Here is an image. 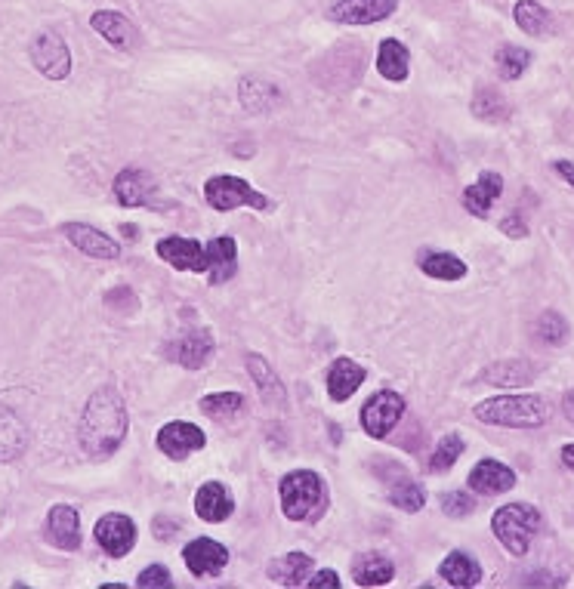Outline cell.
I'll list each match as a JSON object with an SVG mask.
<instances>
[{
	"instance_id": "obj_20",
	"label": "cell",
	"mask_w": 574,
	"mask_h": 589,
	"mask_svg": "<svg viewBox=\"0 0 574 589\" xmlns=\"http://www.w3.org/2000/svg\"><path fill=\"white\" fill-rule=\"evenodd\" d=\"M47 534L62 549H78L81 546V519L75 506H53L47 515Z\"/></svg>"
},
{
	"instance_id": "obj_24",
	"label": "cell",
	"mask_w": 574,
	"mask_h": 589,
	"mask_svg": "<svg viewBox=\"0 0 574 589\" xmlns=\"http://www.w3.org/2000/svg\"><path fill=\"white\" fill-rule=\"evenodd\" d=\"M269 577L284 586H303L312 577V559L306 552H287V556L269 562Z\"/></svg>"
},
{
	"instance_id": "obj_12",
	"label": "cell",
	"mask_w": 574,
	"mask_h": 589,
	"mask_svg": "<svg viewBox=\"0 0 574 589\" xmlns=\"http://www.w3.org/2000/svg\"><path fill=\"white\" fill-rule=\"evenodd\" d=\"M90 25L96 28V34H102V38L109 41L112 47H118V50L133 53V50H139V44H142L136 25H133L127 16L115 13V10H99V13H93Z\"/></svg>"
},
{
	"instance_id": "obj_11",
	"label": "cell",
	"mask_w": 574,
	"mask_h": 589,
	"mask_svg": "<svg viewBox=\"0 0 574 589\" xmlns=\"http://www.w3.org/2000/svg\"><path fill=\"white\" fill-rule=\"evenodd\" d=\"M204 445H207V438H204V432L195 423L176 420V423H167L158 432V448L167 457H173V460H186L189 454H198Z\"/></svg>"
},
{
	"instance_id": "obj_26",
	"label": "cell",
	"mask_w": 574,
	"mask_h": 589,
	"mask_svg": "<svg viewBox=\"0 0 574 589\" xmlns=\"http://www.w3.org/2000/svg\"><path fill=\"white\" fill-rule=\"evenodd\" d=\"M473 115L488 124H504V121H510L513 108L497 87H482V90H476V99H473Z\"/></svg>"
},
{
	"instance_id": "obj_28",
	"label": "cell",
	"mask_w": 574,
	"mask_h": 589,
	"mask_svg": "<svg viewBox=\"0 0 574 589\" xmlns=\"http://www.w3.org/2000/svg\"><path fill=\"white\" fill-rule=\"evenodd\" d=\"M534 374H537V371H534L531 361L513 358V361H497V364H491L482 377H485L488 383H494V386H522V383L534 380Z\"/></svg>"
},
{
	"instance_id": "obj_29",
	"label": "cell",
	"mask_w": 574,
	"mask_h": 589,
	"mask_svg": "<svg viewBox=\"0 0 574 589\" xmlns=\"http://www.w3.org/2000/svg\"><path fill=\"white\" fill-rule=\"evenodd\" d=\"M355 583L358 586H383L392 580V574H396V568H392V562L386 556H380V552H365L362 559H355Z\"/></svg>"
},
{
	"instance_id": "obj_2",
	"label": "cell",
	"mask_w": 574,
	"mask_h": 589,
	"mask_svg": "<svg viewBox=\"0 0 574 589\" xmlns=\"http://www.w3.org/2000/svg\"><path fill=\"white\" fill-rule=\"evenodd\" d=\"M476 417L491 426L534 429L547 423L550 404L541 395H497V398L476 404Z\"/></svg>"
},
{
	"instance_id": "obj_5",
	"label": "cell",
	"mask_w": 574,
	"mask_h": 589,
	"mask_svg": "<svg viewBox=\"0 0 574 589\" xmlns=\"http://www.w3.org/2000/svg\"><path fill=\"white\" fill-rule=\"evenodd\" d=\"M204 198L213 210H235V207H254V210H269L272 201L257 192V189H250L244 179L238 176H213L204 182Z\"/></svg>"
},
{
	"instance_id": "obj_18",
	"label": "cell",
	"mask_w": 574,
	"mask_h": 589,
	"mask_svg": "<svg viewBox=\"0 0 574 589\" xmlns=\"http://www.w3.org/2000/svg\"><path fill=\"white\" fill-rule=\"evenodd\" d=\"M500 192H504V179H500V173H482L473 186L463 189V207L470 210L476 219H485L494 207V201L500 198Z\"/></svg>"
},
{
	"instance_id": "obj_16",
	"label": "cell",
	"mask_w": 574,
	"mask_h": 589,
	"mask_svg": "<svg viewBox=\"0 0 574 589\" xmlns=\"http://www.w3.org/2000/svg\"><path fill=\"white\" fill-rule=\"evenodd\" d=\"M155 195V179L146 170L127 167L115 176V198L124 207H149Z\"/></svg>"
},
{
	"instance_id": "obj_4",
	"label": "cell",
	"mask_w": 574,
	"mask_h": 589,
	"mask_svg": "<svg viewBox=\"0 0 574 589\" xmlns=\"http://www.w3.org/2000/svg\"><path fill=\"white\" fill-rule=\"evenodd\" d=\"M544 519L541 512H537L531 503H510V506H500L491 519L494 537L504 543V549L510 556H525L531 549L534 534L541 531Z\"/></svg>"
},
{
	"instance_id": "obj_30",
	"label": "cell",
	"mask_w": 574,
	"mask_h": 589,
	"mask_svg": "<svg viewBox=\"0 0 574 589\" xmlns=\"http://www.w3.org/2000/svg\"><path fill=\"white\" fill-rule=\"evenodd\" d=\"M513 16H516V25H519L525 34H531V38H544V34L550 31V25H553L547 7H541L537 0H519L516 10H513Z\"/></svg>"
},
{
	"instance_id": "obj_39",
	"label": "cell",
	"mask_w": 574,
	"mask_h": 589,
	"mask_svg": "<svg viewBox=\"0 0 574 589\" xmlns=\"http://www.w3.org/2000/svg\"><path fill=\"white\" fill-rule=\"evenodd\" d=\"M170 583H173V577L164 565H149L136 580V586H170Z\"/></svg>"
},
{
	"instance_id": "obj_21",
	"label": "cell",
	"mask_w": 574,
	"mask_h": 589,
	"mask_svg": "<svg viewBox=\"0 0 574 589\" xmlns=\"http://www.w3.org/2000/svg\"><path fill=\"white\" fill-rule=\"evenodd\" d=\"M65 235L71 238V244H75L81 253L96 256V260H115V256H118V244L109 235L99 232V229H90L84 223H68Z\"/></svg>"
},
{
	"instance_id": "obj_10",
	"label": "cell",
	"mask_w": 574,
	"mask_h": 589,
	"mask_svg": "<svg viewBox=\"0 0 574 589\" xmlns=\"http://www.w3.org/2000/svg\"><path fill=\"white\" fill-rule=\"evenodd\" d=\"M158 256L179 272H207L210 269L207 247L195 238H179V235L161 238L158 241Z\"/></svg>"
},
{
	"instance_id": "obj_17",
	"label": "cell",
	"mask_w": 574,
	"mask_h": 589,
	"mask_svg": "<svg viewBox=\"0 0 574 589\" xmlns=\"http://www.w3.org/2000/svg\"><path fill=\"white\" fill-rule=\"evenodd\" d=\"M235 509V500L229 494V488L223 482H204L195 494V512H198V519L204 522H226L229 515Z\"/></svg>"
},
{
	"instance_id": "obj_27",
	"label": "cell",
	"mask_w": 574,
	"mask_h": 589,
	"mask_svg": "<svg viewBox=\"0 0 574 589\" xmlns=\"http://www.w3.org/2000/svg\"><path fill=\"white\" fill-rule=\"evenodd\" d=\"M442 577L451 583V586H476L482 580V568L479 562L470 556V552H451V556L442 562Z\"/></svg>"
},
{
	"instance_id": "obj_9",
	"label": "cell",
	"mask_w": 574,
	"mask_h": 589,
	"mask_svg": "<svg viewBox=\"0 0 574 589\" xmlns=\"http://www.w3.org/2000/svg\"><path fill=\"white\" fill-rule=\"evenodd\" d=\"M93 537H96V543L105 552H109V556L121 559V556H127V552L133 549V543H136V525H133L130 515L112 512V515H102V519L96 522Z\"/></svg>"
},
{
	"instance_id": "obj_42",
	"label": "cell",
	"mask_w": 574,
	"mask_h": 589,
	"mask_svg": "<svg viewBox=\"0 0 574 589\" xmlns=\"http://www.w3.org/2000/svg\"><path fill=\"white\" fill-rule=\"evenodd\" d=\"M553 170H556V173L568 182V186L574 189V161H556V164H553Z\"/></svg>"
},
{
	"instance_id": "obj_8",
	"label": "cell",
	"mask_w": 574,
	"mask_h": 589,
	"mask_svg": "<svg viewBox=\"0 0 574 589\" xmlns=\"http://www.w3.org/2000/svg\"><path fill=\"white\" fill-rule=\"evenodd\" d=\"M399 10V0H340L328 10V19L337 25H374Z\"/></svg>"
},
{
	"instance_id": "obj_38",
	"label": "cell",
	"mask_w": 574,
	"mask_h": 589,
	"mask_svg": "<svg viewBox=\"0 0 574 589\" xmlns=\"http://www.w3.org/2000/svg\"><path fill=\"white\" fill-rule=\"evenodd\" d=\"M442 509L448 515H454V519H463V515H470L476 509V500L470 494H463V491H448L445 500H442Z\"/></svg>"
},
{
	"instance_id": "obj_44",
	"label": "cell",
	"mask_w": 574,
	"mask_h": 589,
	"mask_svg": "<svg viewBox=\"0 0 574 589\" xmlns=\"http://www.w3.org/2000/svg\"><path fill=\"white\" fill-rule=\"evenodd\" d=\"M562 463L574 472V445H565V448H562Z\"/></svg>"
},
{
	"instance_id": "obj_34",
	"label": "cell",
	"mask_w": 574,
	"mask_h": 589,
	"mask_svg": "<svg viewBox=\"0 0 574 589\" xmlns=\"http://www.w3.org/2000/svg\"><path fill=\"white\" fill-rule=\"evenodd\" d=\"M244 408V395L241 392H213L201 398V411L207 417H235Z\"/></svg>"
},
{
	"instance_id": "obj_40",
	"label": "cell",
	"mask_w": 574,
	"mask_h": 589,
	"mask_svg": "<svg viewBox=\"0 0 574 589\" xmlns=\"http://www.w3.org/2000/svg\"><path fill=\"white\" fill-rule=\"evenodd\" d=\"M500 232H507L513 238H525L528 235V226H522V216L519 213H510V216L500 219Z\"/></svg>"
},
{
	"instance_id": "obj_22",
	"label": "cell",
	"mask_w": 574,
	"mask_h": 589,
	"mask_svg": "<svg viewBox=\"0 0 574 589\" xmlns=\"http://www.w3.org/2000/svg\"><path fill=\"white\" fill-rule=\"evenodd\" d=\"M365 367L355 364L352 358H337L328 371V395L334 401H346L349 395H355V389L365 383Z\"/></svg>"
},
{
	"instance_id": "obj_43",
	"label": "cell",
	"mask_w": 574,
	"mask_h": 589,
	"mask_svg": "<svg viewBox=\"0 0 574 589\" xmlns=\"http://www.w3.org/2000/svg\"><path fill=\"white\" fill-rule=\"evenodd\" d=\"M562 411H565V417H568V420L574 423V389H571V392H568V395L562 398Z\"/></svg>"
},
{
	"instance_id": "obj_15",
	"label": "cell",
	"mask_w": 574,
	"mask_h": 589,
	"mask_svg": "<svg viewBox=\"0 0 574 589\" xmlns=\"http://www.w3.org/2000/svg\"><path fill=\"white\" fill-rule=\"evenodd\" d=\"M466 485L476 494H504L516 485V472L500 460H479L470 478H466Z\"/></svg>"
},
{
	"instance_id": "obj_7",
	"label": "cell",
	"mask_w": 574,
	"mask_h": 589,
	"mask_svg": "<svg viewBox=\"0 0 574 589\" xmlns=\"http://www.w3.org/2000/svg\"><path fill=\"white\" fill-rule=\"evenodd\" d=\"M31 62H34V68H38L44 78L62 81V78H68V71H71L68 44L59 38L56 31H41L38 38L31 41Z\"/></svg>"
},
{
	"instance_id": "obj_19",
	"label": "cell",
	"mask_w": 574,
	"mask_h": 589,
	"mask_svg": "<svg viewBox=\"0 0 574 589\" xmlns=\"http://www.w3.org/2000/svg\"><path fill=\"white\" fill-rule=\"evenodd\" d=\"M207 247V263H210V284H226L229 278H235L238 272V244L235 238L223 235V238H213Z\"/></svg>"
},
{
	"instance_id": "obj_25",
	"label": "cell",
	"mask_w": 574,
	"mask_h": 589,
	"mask_svg": "<svg viewBox=\"0 0 574 589\" xmlns=\"http://www.w3.org/2000/svg\"><path fill=\"white\" fill-rule=\"evenodd\" d=\"M420 272H426L429 278H439V281H460L466 275V263L454 253L445 250H423L420 260H417Z\"/></svg>"
},
{
	"instance_id": "obj_36",
	"label": "cell",
	"mask_w": 574,
	"mask_h": 589,
	"mask_svg": "<svg viewBox=\"0 0 574 589\" xmlns=\"http://www.w3.org/2000/svg\"><path fill=\"white\" fill-rule=\"evenodd\" d=\"M534 337L541 340L544 346H559V343H565V340H568V324H565V318H562V315H556V312H544V315H541V321L534 324Z\"/></svg>"
},
{
	"instance_id": "obj_32",
	"label": "cell",
	"mask_w": 574,
	"mask_h": 589,
	"mask_svg": "<svg viewBox=\"0 0 574 589\" xmlns=\"http://www.w3.org/2000/svg\"><path fill=\"white\" fill-rule=\"evenodd\" d=\"M389 500L396 503L402 512H420L423 503H426V491L420 482H414V478H399V482H392L389 488Z\"/></svg>"
},
{
	"instance_id": "obj_1",
	"label": "cell",
	"mask_w": 574,
	"mask_h": 589,
	"mask_svg": "<svg viewBox=\"0 0 574 589\" xmlns=\"http://www.w3.org/2000/svg\"><path fill=\"white\" fill-rule=\"evenodd\" d=\"M81 445L93 457H109L121 448L127 435V411L115 389H99L90 395L84 417H81Z\"/></svg>"
},
{
	"instance_id": "obj_3",
	"label": "cell",
	"mask_w": 574,
	"mask_h": 589,
	"mask_svg": "<svg viewBox=\"0 0 574 589\" xmlns=\"http://www.w3.org/2000/svg\"><path fill=\"white\" fill-rule=\"evenodd\" d=\"M281 509L294 522H312L328 506L325 482L312 469H297L281 478Z\"/></svg>"
},
{
	"instance_id": "obj_37",
	"label": "cell",
	"mask_w": 574,
	"mask_h": 589,
	"mask_svg": "<svg viewBox=\"0 0 574 589\" xmlns=\"http://www.w3.org/2000/svg\"><path fill=\"white\" fill-rule=\"evenodd\" d=\"M247 367H250V374H254L257 386L263 389V395H269L272 401H278V398H281V383H278V377L272 374L269 361L260 358V355H247Z\"/></svg>"
},
{
	"instance_id": "obj_33",
	"label": "cell",
	"mask_w": 574,
	"mask_h": 589,
	"mask_svg": "<svg viewBox=\"0 0 574 589\" xmlns=\"http://www.w3.org/2000/svg\"><path fill=\"white\" fill-rule=\"evenodd\" d=\"M494 65H497V71H500V75H504L507 81H519V78L525 75V68L531 65V53H528L525 47L507 44V47L497 50Z\"/></svg>"
},
{
	"instance_id": "obj_31",
	"label": "cell",
	"mask_w": 574,
	"mask_h": 589,
	"mask_svg": "<svg viewBox=\"0 0 574 589\" xmlns=\"http://www.w3.org/2000/svg\"><path fill=\"white\" fill-rule=\"evenodd\" d=\"M25 448V429L19 417L7 408H0V460H16Z\"/></svg>"
},
{
	"instance_id": "obj_41",
	"label": "cell",
	"mask_w": 574,
	"mask_h": 589,
	"mask_svg": "<svg viewBox=\"0 0 574 589\" xmlns=\"http://www.w3.org/2000/svg\"><path fill=\"white\" fill-rule=\"evenodd\" d=\"M309 586H340V577L334 574V571H321V574H312L309 577Z\"/></svg>"
},
{
	"instance_id": "obj_23",
	"label": "cell",
	"mask_w": 574,
	"mask_h": 589,
	"mask_svg": "<svg viewBox=\"0 0 574 589\" xmlns=\"http://www.w3.org/2000/svg\"><path fill=\"white\" fill-rule=\"evenodd\" d=\"M408 68H411V53L402 41L396 38H386L377 50V71L392 81V84H402L408 78Z\"/></svg>"
},
{
	"instance_id": "obj_6",
	"label": "cell",
	"mask_w": 574,
	"mask_h": 589,
	"mask_svg": "<svg viewBox=\"0 0 574 589\" xmlns=\"http://www.w3.org/2000/svg\"><path fill=\"white\" fill-rule=\"evenodd\" d=\"M402 414H405V398L392 389H383V392L371 395L368 404L362 408V426L371 438H386L392 429H396Z\"/></svg>"
},
{
	"instance_id": "obj_13",
	"label": "cell",
	"mask_w": 574,
	"mask_h": 589,
	"mask_svg": "<svg viewBox=\"0 0 574 589\" xmlns=\"http://www.w3.org/2000/svg\"><path fill=\"white\" fill-rule=\"evenodd\" d=\"M183 559L189 565V571L195 577H207V574H220L229 562V549L210 537H198L183 549Z\"/></svg>"
},
{
	"instance_id": "obj_35",
	"label": "cell",
	"mask_w": 574,
	"mask_h": 589,
	"mask_svg": "<svg viewBox=\"0 0 574 589\" xmlns=\"http://www.w3.org/2000/svg\"><path fill=\"white\" fill-rule=\"evenodd\" d=\"M460 454H463V438L457 432H448L436 445L433 457H429V469H433V472H448L457 463Z\"/></svg>"
},
{
	"instance_id": "obj_14",
	"label": "cell",
	"mask_w": 574,
	"mask_h": 589,
	"mask_svg": "<svg viewBox=\"0 0 574 589\" xmlns=\"http://www.w3.org/2000/svg\"><path fill=\"white\" fill-rule=\"evenodd\" d=\"M167 355L176 361L189 367V371H201V367L207 364V358L213 355V337L210 330H189V334H183L179 340L170 343Z\"/></svg>"
}]
</instances>
